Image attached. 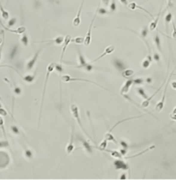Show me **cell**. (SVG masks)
<instances>
[{
	"label": "cell",
	"mask_w": 176,
	"mask_h": 180,
	"mask_svg": "<svg viewBox=\"0 0 176 180\" xmlns=\"http://www.w3.org/2000/svg\"><path fill=\"white\" fill-rule=\"evenodd\" d=\"M155 147L154 145H153V146H149V147H148L147 148L146 150H144V151H142V152H140L139 153H137V154L136 155H133V156H130V157H127L126 158L127 159H130V158H136V157H138V156H140V155H142V154H144L145 152H149V151H150V150H153L154 148Z\"/></svg>",
	"instance_id": "cell-30"
},
{
	"label": "cell",
	"mask_w": 176,
	"mask_h": 180,
	"mask_svg": "<svg viewBox=\"0 0 176 180\" xmlns=\"http://www.w3.org/2000/svg\"><path fill=\"white\" fill-rule=\"evenodd\" d=\"M113 165L117 170H123V171H130V166L128 163H126L123 158H117L113 162Z\"/></svg>",
	"instance_id": "cell-6"
},
{
	"label": "cell",
	"mask_w": 176,
	"mask_h": 180,
	"mask_svg": "<svg viewBox=\"0 0 176 180\" xmlns=\"http://www.w3.org/2000/svg\"><path fill=\"white\" fill-rule=\"evenodd\" d=\"M152 57H153V61H154V62H157L158 64H159V62H160V60H161V58H160V55H159L158 52H154L153 55H152Z\"/></svg>",
	"instance_id": "cell-37"
},
{
	"label": "cell",
	"mask_w": 176,
	"mask_h": 180,
	"mask_svg": "<svg viewBox=\"0 0 176 180\" xmlns=\"http://www.w3.org/2000/svg\"><path fill=\"white\" fill-rule=\"evenodd\" d=\"M113 64L115 66V68H116L117 70H119V71H123L125 69V65L124 63L122 62L121 60H118V59H115V60L113 61Z\"/></svg>",
	"instance_id": "cell-23"
},
{
	"label": "cell",
	"mask_w": 176,
	"mask_h": 180,
	"mask_svg": "<svg viewBox=\"0 0 176 180\" xmlns=\"http://www.w3.org/2000/svg\"><path fill=\"white\" fill-rule=\"evenodd\" d=\"M172 20H173V14H172L171 12H169L164 17V24H165L166 32H169V25L171 23Z\"/></svg>",
	"instance_id": "cell-21"
},
{
	"label": "cell",
	"mask_w": 176,
	"mask_h": 180,
	"mask_svg": "<svg viewBox=\"0 0 176 180\" xmlns=\"http://www.w3.org/2000/svg\"><path fill=\"white\" fill-rule=\"evenodd\" d=\"M77 140H79L80 142H82L83 148L85 149V151H86L87 153H89V154H91V153H92V148H93V146H91L89 142H87V141H86L83 137L80 136H77Z\"/></svg>",
	"instance_id": "cell-15"
},
{
	"label": "cell",
	"mask_w": 176,
	"mask_h": 180,
	"mask_svg": "<svg viewBox=\"0 0 176 180\" xmlns=\"http://www.w3.org/2000/svg\"><path fill=\"white\" fill-rule=\"evenodd\" d=\"M108 140H106L105 138L103 139L102 142L99 144L98 146H93V148H96V149H97L99 151H102V152H104V150L107 148V146H108Z\"/></svg>",
	"instance_id": "cell-25"
},
{
	"label": "cell",
	"mask_w": 176,
	"mask_h": 180,
	"mask_svg": "<svg viewBox=\"0 0 176 180\" xmlns=\"http://www.w3.org/2000/svg\"><path fill=\"white\" fill-rule=\"evenodd\" d=\"M77 53H78V62H79V64L76 67L77 68H83L85 69L87 72H91L94 69V67L92 66L91 63L90 62H87L85 58V56H83V54L82 53V52L77 48Z\"/></svg>",
	"instance_id": "cell-4"
},
{
	"label": "cell",
	"mask_w": 176,
	"mask_h": 180,
	"mask_svg": "<svg viewBox=\"0 0 176 180\" xmlns=\"http://www.w3.org/2000/svg\"><path fill=\"white\" fill-rule=\"evenodd\" d=\"M172 114H174V115H175L176 114V107L175 108V109H174V110L172 111Z\"/></svg>",
	"instance_id": "cell-56"
},
{
	"label": "cell",
	"mask_w": 176,
	"mask_h": 180,
	"mask_svg": "<svg viewBox=\"0 0 176 180\" xmlns=\"http://www.w3.org/2000/svg\"><path fill=\"white\" fill-rule=\"evenodd\" d=\"M84 3H85V0H82V3H81V5H80V8L78 9L77 14L76 15V17L74 18L73 22H72V25H73L74 27H78L81 25V14H82V8H83V5H84Z\"/></svg>",
	"instance_id": "cell-13"
},
{
	"label": "cell",
	"mask_w": 176,
	"mask_h": 180,
	"mask_svg": "<svg viewBox=\"0 0 176 180\" xmlns=\"http://www.w3.org/2000/svg\"><path fill=\"white\" fill-rule=\"evenodd\" d=\"M119 1H120L122 4H123L124 6H126V7L128 4V0H119Z\"/></svg>",
	"instance_id": "cell-50"
},
{
	"label": "cell",
	"mask_w": 176,
	"mask_h": 180,
	"mask_svg": "<svg viewBox=\"0 0 176 180\" xmlns=\"http://www.w3.org/2000/svg\"><path fill=\"white\" fill-rule=\"evenodd\" d=\"M4 40H5V37L4 38L3 43L0 45V61H1V58H2V51H3V47H4Z\"/></svg>",
	"instance_id": "cell-47"
},
{
	"label": "cell",
	"mask_w": 176,
	"mask_h": 180,
	"mask_svg": "<svg viewBox=\"0 0 176 180\" xmlns=\"http://www.w3.org/2000/svg\"><path fill=\"white\" fill-rule=\"evenodd\" d=\"M144 82H145V80L142 77H137L133 79V84L135 85H143L144 84Z\"/></svg>",
	"instance_id": "cell-35"
},
{
	"label": "cell",
	"mask_w": 176,
	"mask_h": 180,
	"mask_svg": "<svg viewBox=\"0 0 176 180\" xmlns=\"http://www.w3.org/2000/svg\"><path fill=\"white\" fill-rule=\"evenodd\" d=\"M110 11L112 12V13H115L117 11V3H116V0H112V2L110 3Z\"/></svg>",
	"instance_id": "cell-36"
},
{
	"label": "cell",
	"mask_w": 176,
	"mask_h": 180,
	"mask_svg": "<svg viewBox=\"0 0 176 180\" xmlns=\"http://www.w3.org/2000/svg\"><path fill=\"white\" fill-rule=\"evenodd\" d=\"M133 84V78H129L127 81L125 82L124 84L122 86L120 89V95L123 96V95L127 94L129 92V90L131 88V87Z\"/></svg>",
	"instance_id": "cell-12"
},
{
	"label": "cell",
	"mask_w": 176,
	"mask_h": 180,
	"mask_svg": "<svg viewBox=\"0 0 176 180\" xmlns=\"http://www.w3.org/2000/svg\"><path fill=\"white\" fill-rule=\"evenodd\" d=\"M104 152L110 153V155L112 156V158H123V156L121 154L120 152L114 150H109V149H107V148L104 150Z\"/></svg>",
	"instance_id": "cell-22"
},
{
	"label": "cell",
	"mask_w": 176,
	"mask_h": 180,
	"mask_svg": "<svg viewBox=\"0 0 176 180\" xmlns=\"http://www.w3.org/2000/svg\"><path fill=\"white\" fill-rule=\"evenodd\" d=\"M166 81H167V77L164 78V81H163V83H162V84H161V86L159 87V88H158V90H156V91H155L154 94H152V96H150V97H149L148 99H145V100H144V101L143 102V103H142V106H143V107L145 108V109H147V108L149 106V104H150V101H151V100H152V99H153V98H154V97L155 95L157 94L158 93H159V90L162 88V87H163V84H164V83L166 82Z\"/></svg>",
	"instance_id": "cell-14"
},
{
	"label": "cell",
	"mask_w": 176,
	"mask_h": 180,
	"mask_svg": "<svg viewBox=\"0 0 176 180\" xmlns=\"http://www.w3.org/2000/svg\"><path fill=\"white\" fill-rule=\"evenodd\" d=\"M128 8L129 9H131V10H135V9H141V10H143V11H144V12H146L148 14H149L151 17L154 19V15L152 14L149 11V10H147L146 9H144L143 7H142V6H140V5L137 4L135 2H131V3H128V6H127Z\"/></svg>",
	"instance_id": "cell-18"
},
{
	"label": "cell",
	"mask_w": 176,
	"mask_h": 180,
	"mask_svg": "<svg viewBox=\"0 0 176 180\" xmlns=\"http://www.w3.org/2000/svg\"><path fill=\"white\" fill-rule=\"evenodd\" d=\"M161 14H162V5H161V7H160V9H159V14H157V16L156 18L154 19V20L151 22L150 24H149V30H150V31H154L157 29V26H158V23H159V18H160V15H161Z\"/></svg>",
	"instance_id": "cell-17"
},
{
	"label": "cell",
	"mask_w": 176,
	"mask_h": 180,
	"mask_svg": "<svg viewBox=\"0 0 176 180\" xmlns=\"http://www.w3.org/2000/svg\"><path fill=\"white\" fill-rule=\"evenodd\" d=\"M104 138L106 139V140H108V142H112L114 144H116V145H117L118 143H117V140L114 138V136H113V135L112 134V132H110V131H108V132H107L106 134H105V136H104Z\"/></svg>",
	"instance_id": "cell-29"
},
{
	"label": "cell",
	"mask_w": 176,
	"mask_h": 180,
	"mask_svg": "<svg viewBox=\"0 0 176 180\" xmlns=\"http://www.w3.org/2000/svg\"><path fill=\"white\" fill-rule=\"evenodd\" d=\"M176 67L174 68V70L172 71L171 73H170V76L169 77V79H168L167 81H166V85L164 87V91H163V96H162V99L159 100V102L157 104H156V106H155V111L157 112H161L163 110V108H164V103H165V99H166V93H167V89H168V87H169V81H170V78H171L172 75L174 74L175 73V71Z\"/></svg>",
	"instance_id": "cell-5"
},
{
	"label": "cell",
	"mask_w": 176,
	"mask_h": 180,
	"mask_svg": "<svg viewBox=\"0 0 176 180\" xmlns=\"http://www.w3.org/2000/svg\"><path fill=\"white\" fill-rule=\"evenodd\" d=\"M171 87L173 89L176 90V81H174L171 82Z\"/></svg>",
	"instance_id": "cell-53"
},
{
	"label": "cell",
	"mask_w": 176,
	"mask_h": 180,
	"mask_svg": "<svg viewBox=\"0 0 176 180\" xmlns=\"http://www.w3.org/2000/svg\"><path fill=\"white\" fill-rule=\"evenodd\" d=\"M74 131H75V129H74V124H72V129H71V138H70V141H69L67 146L65 147V153L66 156L70 155L75 149V145H74Z\"/></svg>",
	"instance_id": "cell-9"
},
{
	"label": "cell",
	"mask_w": 176,
	"mask_h": 180,
	"mask_svg": "<svg viewBox=\"0 0 176 180\" xmlns=\"http://www.w3.org/2000/svg\"><path fill=\"white\" fill-rule=\"evenodd\" d=\"M36 73H37V71H35V73H33V74H28V75H26V76H25L23 80L26 82H28V83H32L34 81L35 77H36Z\"/></svg>",
	"instance_id": "cell-24"
},
{
	"label": "cell",
	"mask_w": 176,
	"mask_h": 180,
	"mask_svg": "<svg viewBox=\"0 0 176 180\" xmlns=\"http://www.w3.org/2000/svg\"><path fill=\"white\" fill-rule=\"evenodd\" d=\"M16 52H17V46H14V48L13 49V51H12V52H11V54H10V58H11V59L13 58L14 56L16 55V54H15Z\"/></svg>",
	"instance_id": "cell-46"
},
{
	"label": "cell",
	"mask_w": 176,
	"mask_h": 180,
	"mask_svg": "<svg viewBox=\"0 0 176 180\" xmlns=\"http://www.w3.org/2000/svg\"><path fill=\"white\" fill-rule=\"evenodd\" d=\"M84 40H85V38H83V37H76L75 39H72L71 40V41L74 43H76V44H83L84 43Z\"/></svg>",
	"instance_id": "cell-40"
},
{
	"label": "cell",
	"mask_w": 176,
	"mask_h": 180,
	"mask_svg": "<svg viewBox=\"0 0 176 180\" xmlns=\"http://www.w3.org/2000/svg\"><path fill=\"white\" fill-rule=\"evenodd\" d=\"M100 4H101V2H99L98 3V7H97V14H99L100 15H106V14H108L110 13L109 11H108L107 9H105V8H102V7H100Z\"/></svg>",
	"instance_id": "cell-33"
},
{
	"label": "cell",
	"mask_w": 176,
	"mask_h": 180,
	"mask_svg": "<svg viewBox=\"0 0 176 180\" xmlns=\"http://www.w3.org/2000/svg\"><path fill=\"white\" fill-rule=\"evenodd\" d=\"M120 145L122 146V148L126 149V150L128 149V144L126 142H124V141H120Z\"/></svg>",
	"instance_id": "cell-44"
},
{
	"label": "cell",
	"mask_w": 176,
	"mask_h": 180,
	"mask_svg": "<svg viewBox=\"0 0 176 180\" xmlns=\"http://www.w3.org/2000/svg\"><path fill=\"white\" fill-rule=\"evenodd\" d=\"M102 2L105 7H108L110 4V0H102Z\"/></svg>",
	"instance_id": "cell-48"
},
{
	"label": "cell",
	"mask_w": 176,
	"mask_h": 180,
	"mask_svg": "<svg viewBox=\"0 0 176 180\" xmlns=\"http://www.w3.org/2000/svg\"><path fill=\"white\" fill-rule=\"evenodd\" d=\"M147 83H152L153 82V79L151 77H147L146 79H144Z\"/></svg>",
	"instance_id": "cell-52"
},
{
	"label": "cell",
	"mask_w": 176,
	"mask_h": 180,
	"mask_svg": "<svg viewBox=\"0 0 176 180\" xmlns=\"http://www.w3.org/2000/svg\"><path fill=\"white\" fill-rule=\"evenodd\" d=\"M56 68V63L51 62L48 65L47 69H46V74H45V82H44V87H43V92H42V99H41V104H40V110H39V124L40 119H41V114H42V110H43V104L44 101H45V90H46V87H47L48 81H49V78L50 74L53 73V71L55 70Z\"/></svg>",
	"instance_id": "cell-1"
},
{
	"label": "cell",
	"mask_w": 176,
	"mask_h": 180,
	"mask_svg": "<svg viewBox=\"0 0 176 180\" xmlns=\"http://www.w3.org/2000/svg\"><path fill=\"white\" fill-rule=\"evenodd\" d=\"M0 129L2 130V132L3 135L4 136L5 140H8L7 139V135H6V131H5V127H4V120L3 119V117L0 116Z\"/></svg>",
	"instance_id": "cell-34"
},
{
	"label": "cell",
	"mask_w": 176,
	"mask_h": 180,
	"mask_svg": "<svg viewBox=\"0 0 176 180\" xmlns=\"http://www.w3.org/2000/svg\"><path fill=\"white\" fill-rule=\"evenodd\" d=\"M0 33L2 34V38H0V45L3 43V40H4V38L5 37V34H4V30H1L0 31Z\"/></svg>",
	"instance_id": "cell-49"
},
{
	"label": "cell",
	"mask_w": 176,
	"mask_h": 180,
	"mask_svg": "<svg viewBox=\"0 0 176 180\" xmlns=\"http://www.w3.org/2000/svg\"><path fill=\"white\" fill-rule=\"evenodd\" d=\"M71 36L70 34H66L65 36V40L64 42H63V46H62V50H61V54H60V64H62L63 62V58H64L65 53V51H66V48L69 46V44L71 42Z\"/></svg>",
	"instance_id": "cell-10"
},
{
	"label": "cell",
	"mask_w": 176,
	"mask_h": 180,
	"mask_svg": "<svg viewBox=\"0 0 176 180\" xmlns=\"http://www.w3.org/2000/svg\"><path fill=\"white\" fill-rule=\"evenodd\" d=\"M25 156L26 158L28 159H32L33 158V157H34V153H33V152L30 150V149H25Z\"/></svg>",
	"instance_id": "cell-38"
},
{
	"label": "cell",
	"mask_w": 176,
	"mask_h": 180,
	"mask_svg": "<svg viewBox=\"0 0 176 180\" xmlns=\"http://www.w3.org/2000/svg\"><path fill=\"white\" fill-rule=\"evenodd\" d=\"M17 22V19L16 18H12V19H10L9 21H8V28L9 29V27H12L15 25V23ZM9 30H11V29H9Z\"/></svg>",
	"instance_id": "cell-42"
},
{
	"label": "cell",
	"mask_w": 176,
	"mask_h": 180,
	"mask_svg": "<svg viewBox=\"0 0 176 180\" xmlns=\"http://www.w3.org/2000/svg\"><path fill=\"white\" fill-rule=\"evenodd\" d=\"M115 51V46H108V47H106V49H105V51L100 55L99 56H97V58H95L94 60H92L91 62H90V63H94V62H97V61H99L100 59H102V57H104L105 56H107V55H110V54H112V52Z\"/></svg>",
	"instance_id": "cell-11"
},
{
	"label": "cell",
	"mask_w": 176,
	"mask_h": 180,
	"mask_svg": "<svg viewBox=\"0 0 176 180\" xmlns=\"http://www.w3.org/2000/svg\"><path fill=\"white\" fill-rule=\"evenodd\" d=\"M172 24V27H173V32H172V39L176 40V26H175V23L172 20L171 22Z\"/></svg>",
	"instance_id": "cell-41"
},
{
	"label": "cell",
	"mask_w": 176,
	"mask_h": 180,
	"mask_svg": "<svg viewBox=\"0 0 176 180\" xmlns=\"http://www.w3.org/2000/svg\"><path fill=\"white\" fill-rule=\"evenodd\" d=\"M64 36L60 35V36H57L56 38L52 39V40H42V41H34V43H48V44L54 43L56 45H60V44H62V43L64 42Z\"/></svg>",
	"instance_id": "cell-16"
},
{
	"label": "cell",
	"mask_w": 176,
	"mask_h": 180,
	"mask_svg": "<svg viewBox=\"0 0 176 180\" xmlns=\"http://www.w3.org/2000/svg\"><path fill=\"white\" fill-rule=\"evenodd\" d=\"M136 92L137 93V94L139 95L140 97H142L143 99H144V100L149 98V96H148V94H146V92H145V90H144L143 88L138 87V88H136Z\"/></svg>",
	"instance_id": "cell-27"
},
{
	"label": "cell",
	"mask_w": 176,
	"mask_h": 180,
	"mask_svg": "<svg viewBox=\"0 0 176 180\" xmlns=\"http://www.w3.org/2000/svg\"><path fill=\"white\" fill-rule=\"evenodd\" d=\"M0 101H3V99L1 98V96H0Z\"/></svg>",
	"instance_id": "cell-57"
},
{
	"label": "cell",
	"mask_w": 176,
	"mask_h": 180,
	"mask_svg": "<svg viewBox=\"0 0 176 180\" xmlns=\"http://www.w3.org/2000/svg\"><path fill=\"white\" fill-rule=\"evenodd\" d=\"M172 1H173V0H168L167 9H169V8H172V7H173V4H172Z\"/></svg>",
	"instance_id": "cell-51"
},
{
	"label": "cell",
	"mask_w": 176,
	"mask_h": 180,
	"mask_svg": "<svg viewBox=\"0 0 176 180\" xmlns=\"http://www.w3.org/2000/svg\"><path fill=\"white\" fill-rule=\"evenodd\" d=\"M10 129H11L12 132H13L14 135H20V130H19V128L18 127L17 125L12 124V125L10 126Z\"/></svg>",
	"instance_id": "cell-39"
},
{
	"label": "cell",
	"mask_w": 176,
	"mask_h": 180,
	"mask_svg": "<svg viewBox=\"0 0 176 180\" xmlns=\"http://www.w3.org/2000/svg\"><path fill=\"white\" fill-rule=\"evenodd\" d=\"M170 119H171L172 120H175V121H176V114L175 115L171 114V115H170Z\"/></svg>",
	"instance_id": "cell-55"
},
{
	"label": "cell",
	"mask_w": 176,
	"mask_h": 180,
	"mask_svg": "<svg viewBox=\"0 0 176 180\" xmlns=\"http://www.w3.org/2000/svg\"><path fill=\"white\" fill-rule=\"evenodd\" d=\"M121 177H119V178H120V179H126V178H127V177H126V175H127V174H126V173H122V174H121Z\"/></svg>",
	"instance_id": "cell-54"
},
{
	"label": "cell",
	"mask_w": 176,
	"mask_h": 180,
	"mask_svg": "<svg viewBox=\"0 0 176 180\" xmlns=\"http://www.w3.org/2000/svg\"><path fill=\"white\" fill-rule=\"evenodd\" d=\"M44 47H45V46H41L37 52L34 53V56H33L30 60L28 61V62H27V64H26V68H27V70L30 71V70H32V69L34 68V65L36 64V62H37L38 58H39V54H40L41 51L44 49Z\"/></svg>",
	"instance_id": "cell-8"
},
{
	"label": "cell",
	"mask_w": 176,
	"mask_h": 180,
	"mask_svg": "<svg viewBox=\"0 0 176 180\" xmlns=\"http://www.w3.org/2000/svg\"><path fill=\"white\" fill-rule=\"evenodd\" d=\"M22 34L23 35H22L21 38H20L21 43L23 44L24 46H29V36H28V34H26V33H24V34Z\"/></svg>",
	"instance_id": "cell-32"
},
{
	"label": "cell",
	"mask_w": 176,
	"mask_h": 180,
	"mask_svg": "<svg viewBox=\"0 0 176 180\" xmlns=\"http://www.w3.org/2000/svg\"><path fill=\"white\" fill-rule=\"evenodd\" d=\"M9 142L8 140H5L4 142H0V147H6V146H9Z\"/></svg>",
	"instance_id": "cell-45"
},
{
	"label": "cell",
	"mask_w": 176,
	"mask_h": 180,
	"mask_svg": "<svg viewBox=\"0 0 176 180\" xmlns=\"http://www.w3.org/2000/svg\"><path fill=\"white\" fill-rule=\"evenodd\" d=\"M97 10H96V13H95L94 16L92 18L91 21L90 23V26H89V28H88V31L86 34V37H85V40H84V46H89L91 44V30H92V26H93V24H94L95 20H96V17H97Z\"/></svg>",
	"instance_id": "cell-7"
},
{
	"label": "cell",
	"mask_w": 176,
	"mask_h": 180,
	"mask_svg": "<svg viewBox=\"0 0 176 180\" xmlns=\"http://www.w3.org/2000/svg\"><path fill=\"white\" fill-rule=\"evenodd\" d=\"M153 62V57L151 55V52H149V54L147 55V56L143 60L142 63H141V67L143 69H148L150 67L151 63Z\"/></svg>",
	"instance_id": "cell-19"
},
{
	"label": "cell",
	"mask_w": 176,
	"mask_h": 180,
	"mask_svg": "<svg viewBox=\"0 0 176 180\" xmlns=\"http://www.w3.org/2000/svg\"><path fill=\"white\" fill-rule=\"evenodd\" d=\"M60 79H61V81L64 82H76V81H81V82H90V83H92V84H95V85L98 86L100 88H102L104 90H106V91H108V92H111L112 93L111 90L108 89V88H104L103 86H102L101 84H99L97 82H95L93 81H91V80H88V79H85V78H79V77H71L70 75H67V74H65V75H62L61 77H60Z\"/></svg>",
	"instance_id": "cell-2"
},
{
	"label": "cell",
	"mask_w": 176,
	"mask_h": 180,
	"mask_svg": "<svg viewBox=\"0 0 176 180\" xmlns=\"http://www.w3.org/2000/svg\"><path fill=\"white\" fill-rule=\"evenodd\" d=\"M0 12H1V15L2 18L4 20H8L9 19V13L8 11H6L4 9V8L3 7V5L1 4V1H0Z\"/></svg>",
	"instance_id": "cell-28"
},
{
	"label": "cell",
	"mask_w": 176,
	"mask_h": 180,
	"mask_svg": "<svg viewBox=\"0 0 176 180\" xmlns=\"http://www.w3.org/2000/svg\"><path fill=\"white\" fill-rule=\"evenodd\" d=\"M70 110H71V114H72L73 117L76 119V120L77 121L78 124L80 125L81 129L83 130V132L85 133L88 137L91 138L90 135L87 133V131L86 130V129L84 128V125H83L82 123L81 117H80V113H79V107L77 106V104H71V106H70Z\"/></svg>",
	"instance_id": "cell-3"
},
{
	"label": "cell",
	"mask_w": 176,
	"mask_h": 180,
	"mask_svg": "<svg viewBox=\"0 0 176 180\" xmlns=\"http://www.w3.org/2000/svg\"><path fill=\"white\" fill-rule=\"evenodd\" d=\"M13 93L14 94L16 95H21L22 94V88L20 86L17 85L15 82H13Z\"/></svg>",
	"instance_id": "cell-31"
},
{
	"label": "cell",
	"mask_w": 176,
	"mask_h": 180,
	"mask_svg": "<svg viewBox=\"0 0 176 180\" xmlns=\"http://www.w3.org/2000/svg\"><path fill=\"white\" fill-rule=\"evenodd\" d=\"M122 75L125 78H130V77H133V75H134V71H133V69H124L122 72Z\"/></svg>",
	"instance_id": "cell-26"
},
{
	"label": "cell",
	"mask_w": 176,
	"mask_h": 180,
	"mask_svg": "<svg viewBox=\"0 0 176 180\" xmlns=\"http://www.w3.org/2000/svg\"><path fill=\"white\" fill-rule=\"evenodd\" d=\"M154 43L155 47L157 48V50L162 54V53H163V51H162L161 39H160V36H159V34H158V33H155L154 35Z\"/></svg>",
	"instance_id": "cell-20"
},
{
	"label": "cell",
	"mask_w": 176,
	"mask_h": 180,
	"mask_svg": "<svg viewBox=\"0 0 176 180\" xmlns=\"http://www.w3.org/2000/svg\"><path fill=\"white\" fill-rule=\"evenodd\" d=\"M55 69H56L59 73H63V71H64L63 67H62V64H56V68H55Z\"/></svg>",
	"instance_id": "cell-43"
}]
</instances>
